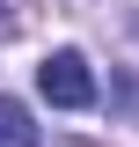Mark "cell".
<instances>
[{"label": "cell", "mask_w": 139, "mask_h": 147, "mask_svg": "<svg viewBox=\"0 0 139 147\" xmlns=\"http://www.w3.org/2000/svg\"><path fill=\"white\" fill-rule=\"evenodd\" d=\"M37 88H44L51 110H88L95 103V74H88L81 52H51L44 66H37Z\"/></svg>", "instance_id": "1"}, {"label": "cell", "mask_w": 139, "mask_h": 147, "mask_svg": "<svg viewBox=\"0 0 139 147\" xmlns=\"http://www.w3.org/2000/svg\"><path fill=\"white\" fill-rule=\"evenodd\" d=\"M15 22H22V15H15V0H0V37H15Z\"/></svg>", "instance_id": "3"}, {"label": "cell", "mask_w": 139, "mask_h": 147, "mask_svg": "<svg viewBox=\"0 0 139 147\" xmlns=\"http://www.w3.org/2000/svg\"><path fill=\"white\" fill-rule=\"evenodd\" d=\"M0 147H37V125L15 96H0Z\"/></svg>", "instance_id": "2"}]
</instances>
